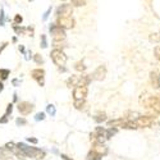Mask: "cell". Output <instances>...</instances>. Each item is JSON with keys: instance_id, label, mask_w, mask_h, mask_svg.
I'll return each instance as SVG.
<instances>
[{"instance_id": "7", "label": "cell", "mask_w": 160, "mask_h": 160, "mask_svg": "<svg viewBox=\"0 0 160 160\" xmlns=\"http://www.w3.org/2000/svg\"><path fill=\"white\" fill-rule=\"evenodd\" d=\"M31 77L38 83V86H45V71L42 68H36L31 71Z\"/></svg>"}, {"instance_id": "20", "label": "cell", "mask_w": 160, "mask_h": 160, "mask_svg": "<svg viewBox=\"0 0 160 160\" xmlns=\"http://www.w3.org/2000/svg\"><path fill=\"white\" fill-rule=\"evenodd\" d=\"M86 101L85 99H79V100H73V106L77 109V110H82L83 109V106H85Z\"/></svg>"}, {"instance_id": "16", "label": "cell", "mask_w": 160, "mask_h": 160, "mask_svg": "<svg viewBox=\"0 0 160 160\" xmlns=\"http://www.w3.org/2000/svg\"><path fill=\"white\" fill-rule=\"evenodd\" d=\"M150 79H151V83H152V86L155 88H159L160 87V78H159V76L155 72H151L150 73Z\"/></svg>"}, {"instance_id": "11", "label": "cell", "mask_w": 160, "mask_h": 160, "mask_svg": "<svg viewBox=\"0 0 160 160\" xmlns=\"http://www.w3.org/2000/svg\"><path fill=\"white\" fill-rule=\"evenodd\" d=\"M91 77H92V79H95V81H104L105 77H106V67L99 65L94 71V73L91 74Z\"/></svg>"}, {"instance_id": "37", "label": "cell", "mask_w": 160, "mask_h": 160, "mask_svg": "<svg viewBox=\"0 0 160 160\" xmlns=\"http://www.w3.org/2000/svg\"><path fill=\"white\" fill-rule=\"evenodd\" d=\"M12 112H13V104L10 102V104H8V106H7V110H5V114L9 117L10 114H12Z\"/></svg>"}, {"instance_id": "1", "label": "cell", "mask_w": 160, "mask_h": 160, "mask_svg": "<svg viewBox=\"0 0 160 160\" xmlns=\"http://www.w3.org/2000/svg\"><path fill=\"white\" fill-rule=\"evenodd\" d=\"M17 148L19 150H22V152L24 154L26 158H35V159H44L46 156V151L38 148H33V146H28L24 142H18Z\"/></svg>"}, {"instance_id": "44", "label": "cell", "mask_w": 160, "mask_h": 160, "mask_svg": "<svg viewBox=\"0 0 160 160\" xmlns=\"http://www.w3.org/2000/svg\"><path fill=\"white\" fill-rule=\"evenodd\" d=\"M13 101H18V95H17V92H14V94H13Z\"/></svg>"}, {"instance_id": "45", "label": "cell", "mask_w": 160, "mask_h": 160, "mask_svg": "<svg viewBox=\"0 0 160 160\" xmlns=\"http://www.w3.org/2000/svg\"><path fill=\"white\" fill-rule=\"evenodd\" d=\"M58 69H59V72H67V68L63 65V67H58Z\"/></svg>"}, {"instance_id": "32", "label": "cell", "mask_w": 160, "mask_h": 160, "mask_svg": "<svg viewBox=\"0 0 160 160\" xmlns=\"http://www.w3.org/2000/svg\"><path fill=\"white\" fill-rule=\"evenodd\" d=\"M45 115H46V114H45L44 112H38V113H37V114L35 115V121H36V122H40V121H44V119L46 118Z\"/></svg>"}, {"instance_id": "6", "label": "cell", "mask_w": 160, "mask_h": 160, "mask_svg": "<svg viewBox=\"0 0 160 160\" xmlns=\"http://www.w3.org/2000/svg\"><path fill=\"white\" fill-rule=\"evenodd\" d=\"M17 109L21 113V115H28V114H31L33 112L35 105L32 102H30V101H21L17 105Z\"/></svg>"}, {"instance_id": "23", "label": "cell", "mask_w": 160, "mask_h": 160, "mask_svg": "<svg viewBox=\"0 0 160 160\" xmlns=\"http://www.w3.org/2000/svg\"><path fill=\"white\" fill-rule=\"evenodd\" d=\"M94 121L96 122V123H102V122H105L106 121V114L105 113H98L95 117H94Z\"/></svg>"}, {"instance_id": "24", "label": "cell", "mask_w": 160, "mask_h": 160, "mask_svg": "<svg viewBox=\"0 0 160 160\" xmlns=\"http://www.w3.org/2000/svg\"><path fill=\"white\" fill-rule=\"evenodd\" d=\"M71 4H72L73 7H77V8L85 7V5L87 4V0H71Z\"/></svg>"}, {"instance_id": "9", "label": "cell", "mask_w": 160, "mask_h": 160, "mask_svg": "<svg viewBox=\"0 0 160 160\" xmlns=\"http://www.w3.org/2000/svg\"><path fill=\"white\" fill-rule=\"evenodd\" d=\"M136 124L141 128H149L152 126L154 123V118L150 117V115H140L137 119H136Z\"/></svg>"}, {"instance_id": "8", "label": "cell", "mask_w": 160, "mask_h": 160, "mask_svg": "<svg viewBox=\"0 0 160 160\" xmlns=\"http://www.w3.org/2000/svg\"><path fill=\"white\" fill-rule=\"evenodd\" d=\"M57 24L60 26V27L64 28V30H72L74 27L76 22L72 17H59L57 19Z\"/></svg>"}, {"instance_id": "35", "label": "cell", "mask_w": 160, "mask_h": 160, "mask_svg": "<svg viewBox=\"0 0 160 160\" xmlns=\"http://www.w3.org/2000/svg\"><path fill=\"white\" fill-rule=\"evenodd\" d=\"M21 83H22V81H21V79H18V78H13V79H12V85L14 86V87L21 86Z\"/></svg>"}, {"instance_id": "4", "label": "cell", "mask_w": 160, "mask_h": 160, "mask_svg": "<svg viewBox=\"0 0 160 160\" xmlns=\"http://www.w3.org/2000/svg\"><path fill=\"white\" fill-rule=\"evenodd\" d=\"M50 58H51L52 63H54L57 67H63V65H65L67 60H68V57L65 55V52H64L62 49H58V48H55L54 50H51Z\"/></svg>"}, {"instance_id": "46", "label": "cell", "mask_w": 160, "mask_h": 160, "mask_svg": "<svg viewBox=\"0 0 160 160\" xmlns=\"http://www.w3.org/2000/svg\"><path fill=\"white\" fill-rule=\"evenodd\" d=\"M3 90H4V83L3 81H0V92H3Z\"/></svg>"}, {"instance_id": "15", "label": "cell", "mask_w": 160, "mask_h": 160, "mask_svg": "<svg viewBox=\"0 0 160 160\" xmlns=\"http://www.w3.org/2000/svg\"><path fill=\"white\" fill-rule=\"evenodd\" d=\"M102 159V156L101 155H99L95 150H90L88 152H87V155H86V160H101Z\"/></svg>"}, {"instance_id": "33", "label": "cell", "mask_w": 160, "mask_h": 160, "mask_svg": "<svg viewBox=\"0 0 160 160\" xmlns=\"http://www.w3.org/2000/svg\"><path fill=\"white\" fill-rule=\"evenodd\" d=\"M13 22H14V24H22L23 17H22L21 14H16V17H14V19H13Z\"/></svg>"}, {"instance_id": "34", "label": "cell", "mask_w": 160, "mask_h": 160, "mask_svg": "<svg viewBox=\"0 0 160 160\" xmlns=\"http://www.w3.org/2000/svg\"><path fill=\"white\" fill-rule=\"evenodd\" d=\"M50 13H51V7H49V8L45 10V13L42 14V21H44V22L48 21V18H49V16H50Z\"/></svg>"}, {"instance_id": "48", "label": "cell", "mask_w": 160, "mask_h": 160, "mask_svg": "<svg viewBox=\"0 0 160 160\" xmlns=\"http://www.w3.org/2000/svg\"><path fill=\"white\" fill-rule=\"evenodd\" d=\"M62 2H65V0H62Z\"/></svg>"}, {"instance_id": "43", "label": "cell", "mask_w": 160, "mask_h": 160, "mask_svg": "<svg viewBox=\"0 0 160 160\" xmlns=\"http://www.w3.org/2000/svg\"><path fill=\"white\" fill-rule=\"evenodd\" d=\"M60 158H62L63 160H72V159H71L69 156H67L65 154H62V155H60Z\"/></svg>"}, {"instance_id": "29", "label": "cell", "mask_w": 160, "mask_h": 160, "mask_svg": "<svg viewBox=\"0 0 160 160\" xmlns=\"http://www.w3.org/2000/svg\"><path fill=\"white\" fill-rule=\"evenodd\" d=\"M16 124H17L18 127L27 126V121H26V118H23V117H19V118H17V119H16Z\"/></svg>"}, {"instance_id": "22", "label": "cell", "mask_w": 160, "mask_h": 160, "mask_svg": "<svg viewBox=\"0 0 160 160\" xmlns=\"http://www.w3.org/2000/svg\"><path fill=\"white\" fill-rule=\"evenodd\" d=\"M74 69H76L77 72H79V73H82V72L86 71V65H85V63H83L82 60H79V62H77V63L74 64Z\"/></svg>"}, {"instance_id": "28", "label": "cell", "mask_w": 160, "mask_h": 160, "mask_svg": "<svg viewBox=\"0 0 160 160\" xmlns=\"http://www.w3.org/2000/svg\"><path fill=\"white\" fill-rule=\"evenodd\" d=\"M40 46H41L42 49L48 48V37H46V35H41V38H40Z\"/></svg>"}, {"instance_id": "19", "label": "cell", "mask_w": 160, "mask_h": 160, "mask_svg": "<svg viewBox=\"0 0 160 160\" xmlns=\"http://www.w3.org/2000/svg\"><path fill=\"white\" fill-rule=\"evenodd\" d=\"M13 31L16 32V35H24L27 28L26 27H22L21 24H13Z\"/></svg>"}, {"instance_id": "17", "label": "cell", "mask_w": 160, "mask_h": 160, "mask_svg": "<svg viewBox=\"0 0 160 160\" xmlns=\"http://www.w3.org/2000/svg\"><path fill=\"white\" fill-rule=\"evenodd\" d=\"M123 122H124L123 118H118V119H113V121H109L106 124H108V127H121Z\"/></svg>"}, {"instance_id": "42", "label": "cell", "mask_w": 160, "mask_h": 160, "mask_svg": "<svg viewBox=\"0 0 160 160\" xmlns=\"http://www.w3.org/2000/svg\"><path fill=\"white\" fill-rule=\"evenodd\" d=\"M19 51L22 52V54H26V48L23 45H19Z\"/></svg>"}, {"instance_id": "21", "label": "cell", "mask_w": 160, "mask_h": 160, "mask_svg": "<svg viewBox=\"0 0 160 160\" xmlns=\"http://www.w3.org/2000/svg\"><path fill=\"white\" fill-rule=\"evenodd\" d=\"M46 113L50 115V117H55L57 114V108L54 104H48L46 105Z\"/></svg>"}, {"instance_id": "27", "label": "cell", "mask_w": 160, "mask_h": 160, "mask_svg": "<svg viewBox=\"0 0 160 160\" xmlns=\"http://www.w3.org/2000/svg\"><path fill=\"white\" fill-rule=\"evenodd\" d=\"M5 26V12L4 8L0 9V27H4Z\"/></svg>"}, {"instance_id": "47", "label": "cell", "mask_w": 160, "mask_h": 160, "mask_svg": "<svg viewBox=\"0 0 160 160\" xmlns=\"http://www.w3.org/2000/svg\"><path fill=\"white\" fill-rule=\"evenodd\" d=\"M28 2H33V0H28Z\"/></svg>"}, {"instance_id": "2", "label": "cell", "mask_w": 160, "mask_h": 160, "mask_svg": "<svg viewBox=\"0 0 160 160\" xmlns=\"http://www.w3.org/2000/svg\"><path fill=\"white\" fill-rule=\"evenodd\" d=\"M92 81V77L91 74H73L68 79H67V86L68 87H77V86H88L90 82Z\"/></svg>"}, {"instance_id": "41", "label": "cell", "mask_w": 160, "mask_h": 160, "mask_svg": "<svg viewBox=\"0 0 160 160\" xmlns=\"http://www.w3.org/2000/svg\"><path fill=\"white\" fill-rule=\"evenodd\" d=\"M150 41L158 42V41H159V37H158V36H155V35H154V36H150Z\"/></svg>"}, {"instance_id": "18", "label": "cell", "mask_w": 160, "mask_h": 160, "mask_svg": "<svg viewBox=\"0 0 160 160\" xmlns=\"http://www.w3.org/2000/svg\"><path fill=\"white\" fill-rule=\"evenodd\" d=\"M117 132H118V129H117V127H109L108 129H105V138H112L114 135H117Z\"/></svg>"}, {"instance_id": "13", "label": "cell", "mask_w": 160, "mask_h": 160, "mask_svg": "<svg viewBox=\"0 0 160 160\" xmlns=\"http://www.w3.org/2000/svg\"><path fill=\"white\" fill-rule=\"evenodd\" d=\"M0 160H12V152L5 146L0 148Z\"/></svg>"}, {"instance_id": "30", "label": "cell", "mask_w": 160, "mask_h": 160, "mask_svg": "<svg viewBox=\"0 0 160 160\" xmlns=\"http://www.w3.org/2000/svg\"><path fill=\"white\" fill-rule=\"evenodd\" d=\"M151 108L158 113V114H160V99H158L156 98V100L154 101V104L151 105Z\"/></svg>"}, {"instance_id": "10", "label": "cell", "mask_w": 160, "mask_h": 160, "mask_svg": "<svg viewBox=\"0 0 160 160\" xmlns=\"http://www.w3.org/2000/svg\"><path fill=\"white\" fill-rule=\"evenodd\" d=\"M88 88L87 86H77L73 88V100H79V99H86Z\"/></svg>"}, {"instance_id": "26", "label": "cell", "mask_w": 160, "mask_h": 160, "mask_svg": "<svg viewBox=\"0 0 160 160\" xmlns=\"http://www.w3.org/2000/svg\"><path fill=\"white\" fill-rule=\"evenodd\" d=\"M32 59H33V62H35L36 64H38V65L44 64V58H42L41 54H35V55L32 57Z\"/></svg>"}, {"instance_id": "5", "label": "cell", "mask_w": 160, "mask_h": 160, "mask_svg": "<svg viewBox=\"0 0 160 160\" xmlns=\"http://www.w3.org/2000/svg\"><path fill=\"white\" fill-rule=\"evenodd\" d=\"M72 14H73V5L72 4L64 3V4L59 5L55 10L57 18H59V17H72Z\"/></svg>"}, {"instance_id": "25", "label": "cell", "mask_w": 160, "mask_h": 160, "mask_svg": "<svg viewBox=\"0 0 160 160\" xmlns=\"http://www.w3.org/2000/svg\"><path fill=\"white\" fill-rule=\"evenodd\" d=\"M9 74H10L9 69H5V68L0 69V79H2V81H5V79L9 77Z\"/></svg>"}, {"instance_id": "36", "label": "cell", "mask_w": 160, "mask_h": 160, "mask_svg": "<svg viewBox=\"0 0 160 160\" xmlns=\"http://www.w3.org/2000/svg\"><path fill=\"white\" fill-rule=\"evenodd\" d=\"M9 122V117L7 115V114H4L2 118H0V124H5V123H8Z\"/></svg>"}, {"instance_id": "14", "label": "cell", "mask_w": 160, "mask_h": 160, "mask_svg": "<svg viewBox=\"0 0 160 160\" xmlns=\"http://www.w3.org/2000/svg\"><path fill=\"white\" fill-rule=\"evenodd\" d=\"M121 127L124 128V129H137L138 128V126L136 124V122L132 121V119H129V121H124Z\"/></svg>"}, {"instance_id": "40", "label": "cell", "mask_w": 160, "mask_h": 160, "mask_svg": "<svg viewBox=\"0 0 160 160\" xmlns=\"http://www.w3.org/2000/svg\"><path fill=\"white\" fill-rule=\"evenodd\" d=\"M8 45H9V42H7V41H5V42H3V44H2V46H0V54H2V52H3V51H4V49H5V48H7V46H8Z\"/></svg>"}, {"instance_id": "39", "label": "cell", "mask_w": 160, "mask_h": 160, "mask_svg": "<svg viewBox=\"0 0 160 160\" xmlns=\"http://www.w3.org/2000/svg\"><path fill=\"white\" fill-rule=\"evenodd\" d=\"M27 141H28L30 143H33V145H36V143L38 142V140H37L36 137H27Z\"/></svg>"}, {"instance_id": "12", "label": "cell", "mask_w": 160, "mask_h": 160, "mask_svg": "<svg viewBox=\"0 0 160 160\" xmlns=\"http://www.w3.org/2000/svg\"><path fill=\"white\" fill-rule=\"evenodd\" d=\"M92 150H95L101 156H105L106 154H108V148L104 145V142H94V145H92Z\"/></svg>"}, {"instance_id": "31", "label": "cell", "mask_w": 160, "mask_h": 160, "mask_svg": "<svg viewBox=\"0 0 160 160\" xmlns=\"http://www.w3.org/2000/svg\"><path fill=\"white\" fill-rule=\"evenodd\" d=\"M5 148L10 151V152H13V150H14L16 148H17V143L16 142H13V141H10V142H7L5 143Z\"/></svg>"}, {"instance_id": "38", "label": "cell", "mask_w": 160, "mask_h": 160, "mask_svg": "<svg viewBox=\"0 0 160 160\" xmlns=\"http://www.w3.org/2000/svg\"><path fill=\"white\" fill-rule=\"evenodd\" d=\"M154 54H155V58H156L158 60H160V46H156V48H155Z\"/></svg>"}, {"instance_id": "3", "label": "cell", "mask_w": 160, "mask_h": 160, "mask_svg": "<svg viewBox=\"0 0 160 160\" xmlns=\"http://www.w3.org/2000/svg\"><path fill=\"white\" fill-rule=\"evenodd\" d=\"M49 32L51 35V38L54 42H62L65 40L67 37V33H65V30L62 28L60 26H58L57 23H51L49 26Z\"/></svg>"}]
</instances>
